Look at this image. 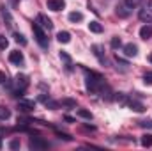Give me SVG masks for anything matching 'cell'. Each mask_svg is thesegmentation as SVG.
Listing matches in <instances>:
<instances>
[{
	"label": "cell",
	"instance_id": "21",
	"mask_svg": "<svg viewBox=\"0 0 152 151\" xmlns=\"http://www.w3.org/2000/svg\"><path fill=\"white\" fill-rule=\"evenodd\" d=\"M12 38H14V41H16V43H20L21 46H25V44H27V39H25V36H23V34L14 32V36H12Z\"/></svg>",
	"mask_w": 152,
	"mask_h": 151
},
{
	"label": "cell",
	"instance_id": "6",
	"mask_svg": "<svg viewBox=\"0 0 152 151\" xmlns=\"http://www.w3.org/2000/svg\"><path fill=\"white\" fill-rule=\"evenodd\" d=\"M36 23H37L41 29H44L46 32H50V30L53 29V23H51V20H50L46 14H37V21H36Z\"/></svg>",
	"mask_w": 152,
	"mask_h": 151
},
{
	"label": "cell",
	"instance_id": "25",
	"mask_svg": "<svg viewBox=\"0 0 152 151\" xmlns=\"http://www.w3.org/2000/svg\"><path fill=\"white\" fill-rule=\"evenodd\" d=\"M7 44H9V41L0 34V48H2V50H5V48H7Z\"/></svg>",
	"mask_w": 152,
	"mask_h": 151
},
{
	"label": "cell",
	"instance_id": "14",
	"mask_svg": "<svg viewBox=\"0 0 152 151\" xmlns=\"http://www.w3.org/2000/svg\"><path fill=\"white\" fill-rule=\"evenodd\" d=\"M126 105H127V107H131V109H133V110H136V112H143V110H145V107H143L142 103L134 101V100H127V101H126Z\"/></svg>",
	"mask_w": 152,
	"mask_h": 151
},
{
	"label": "cell",
	"instance_id": "10",
	"mask_svg": "<svg viewBox=\"0 0 152 151\" xmlns=\"http://www.w3.org/2000/svg\"><path fill=\"white\" fill-rule=\"evenodd\" d=\"M36 109V103L32 100H20V110L21 112H30Z\"/></svg>",
	"mask_w": 152,
	"mask_h": 151
},
{
	"label": "cell",
	"instance_id": "28",
	"mask_svg": "<svg viewBox=\"0 0 152 151\" xmlns=\"http://www.w3.org/2000/svg\"><path fill=\"white\" fill-rule=\"evenodd\" d=\"M9 148H11V150H18V148H20V141H12V142L9 144Z\"/></svg>",
	"mask_w": 152,
	"mask_h": 151
},
{
	"label": "cell",
	"instance_id": "30",
	"mask_svg": "<svg viewBox=\"0 0 152 151\" xmlns=\"http://www.w3.org/2000/svg\"><path fill=\"white\" fill-rule=\"evenodd\" d=\"M140 124H142V126H149V128H152V121H149V123L145 121V123H140Z\"/></svg>",
	"mask_w": 152,
	"mask_h": 151
},
{
	"label": "cell",
	"instance_id": "19",
	"mask_svg": "<svg viewBox=\"0 0 152 151\" xmlns=\"http://www.w3.org/2000/svg\"><path fill=\"white\" fill-rule=\"evenodd\" d=\"M81 20H83V14H81V13H78V11H73V13H69V21L76 23V21H81Z\"/></svg>",
	"mask_w": 152,
	"mask_h": 151
},
{
	"label": "cell",
	"instance_id": "8",
	"mask_svg": "<svg viewBox=\"0 0 152 151\" xmlns=\"http://www.w3.org/2000/svg\"><path fill=\"white\" fill-rule=\"evenodd\" d=\"M9 61H11L12 64L20 66V64H23V53H21L20 50H12V52L9 53Z\"/></svg>",
	"mask_w": 152,
	"mask_h": 151
},
{
	"label": "cell",
	"instance_id": "9",
	"mask_svg": "<svg viewBox=\"0 0 152 151\" xmlns=\"http://www.w3.org/2000/svg\"><path fill=\"white\" fill-rule=\"evenodd\" d=\"M46 5L51 11H62L66 7V2L64 0H46Z\"/></svg>",
	"mask_w": 152,
	"mask_h": 151
},
{
	"label": "cell",
	"instance_id": "4",
	"mask_svg": "<svg viewBox=\"0 0 152 151\" xmlns=\"http://www.w3.org/2000/svg\"><path fill=\"white\" fill-rule=\"evenodd\" d=\"M115 13H117V16H118V18H127V16L133 13V7L124 0V2H118V4H117Z\"/></svg>",
	"mask_w": 152,
	"mask_h": 151
},
{
	"label": "cell",
	"instance_id": "22",
	"mask_svg": "<svg viewBox=\"0 0 152 151\" xmlns=\"http://www.w3.org/2000/svg\"><path fill=\"white\" fill-rule=\"evenodd\" d=\"M78 115H80V117H83V119H88V121L92 119V114L88 112V110H83V109H80V110H78Z\"/></svg>",
	"mask_w": 152,
	"mask_h": 151
},
{
	"label": "cell",
	"instance_id": "7",
	"mask_svg": "<svg viewBox=\"0 0 152 151\" xmlns=\"http://www.w3.org/2000/svg\"><path fill=\"white\" fill-rule=\"evenodd\" d=\"M28 146H30L32 150H46V148H48V142L42 141L41 137H34V139H30Z\"/></svg>",
	"mask_w": 152,
	"mask_h": 151
},
{
	"label": "cell",
	"instance_id": "33",
	"mask_svg": "<svg viewBox=\"0 0 152 151\" xmlns=\"http://www.w3.org/2000/svg\"><path fill=\"white\" fill-rule=\"evenodd\" d=\"M0 148H2V139H0Z\"/></svg>",
	"mask_w": 152,
	"mask_h": 151
},
{
	"label": "cell",
	"instance_id": "16",
	"mask_svg": "<svg viewBox=\"0 0 152 151\" xmlns=\"http://www.w3.org/2000/svg\"><path fill=\"white\" fill-rule=\"evenodd\" d=\"M60 59L64 61V64H66V70H67V71H71V70H73V61H71V57H69L66 52H60Z\"/></svg>",
	"mask_w": 152,
	"mask_h": 151
},
{
	"label": "cell",
	"instance_id": "18",
	"mask_svg": "<svg viewBox=\"0 0 152 151\" xmlns=\"http://www.w3.org/2000/svg\"><path fill=\"white\" fill-rule=\"evenodd\" d=\"M9 117H11V110H9L7 107L0 105V119H2V121H7Z\"/></svg>",
	"mask_w": 152,
	"mask_h": 151
},
{
	"label": "cell",
	"instance_id": "12",
	"mask_svg": "<svg viewBox=\"0 0 152 151\" xmlns=\"http://www.w3.org/2000/svg\"><path fill=\"white\" fill-rule=\"evenodd\" d=\"M92 50H94V55L99 59V62H101V64H106V57L103 55V48H101L99 44H94V46H92Z\"/></svg>",
	"mask_w": 152,
	"mask_h": 151
},
{
	"label": "cell",
	"instance_id": "17",
	"mask_svg": "<svg viewBox=\"0 0 152 151\" xmlns=\"http://www.w3.org/2000/svg\"><path fill=\"white\" fill-rule=\"evenodd\" d=\"M57 39H58V43H64V44H66V43H69V41H71V34H69V32H66V30H62V32H58V34H57Z\"/></svg>",
	"mask_w": 152,
	"mask_h": 151
},
{
	"label": "cell",
	"instance_id": "3",
	"mask_svg": "<svg viewBox=\"0 0 152 151\" xmlns=\"http://www.w3.org/2000/svg\"><path fill=\"white\" fill-rule=\"evenodd\" d=\"M32 30H34L36 41H37L42 48H48V38H46V30H44V29H41L37 23H34V25H32Z\"/></svg>",
	"mask_w": 152,
	"mask_h": 151
},
{
	"label": "cell",
	"instance_id": "13",
	"mask_svg": "<svg viewBox=\"0 0 152 151\" xmlns=\"http://www.w3.org/2000/svg\"><path fill=\"white\" fill-rule=\"evenodd\" d=\"M140 38L145 39V41L152 38V27L151 25H143V27L140 29Z\"/></svg>",
	"mask_w": 152,
	"mask_h": 151
},
{
	"label": "cell",
	"instance_id": "24",
	"mask_svg": "<svg viewBox=\"0 0 152 151\" xmlns=\"http://www.w3.org/2000/svg\"><path fill=\"white\" fill-rule=\"evenodd\" d=\"M122 46V41H120V38H112V48H120Z\"/></svg>",
	"mask_w": 152,
	"mask_h": 151
},
{
	"label": "cell",
	"instance_id": "31",
	"mask_svg": "<svg viewBox=\"0 0 152 151\" xmlns=\"http://www.w3.org/2000/svg\"><path fill=\"white\" fill-rule=\"evenodd\" d=\"M149 61H151V62H152V53H151V55H149Z\"/></svg>",
	"mask_w": 152,
	"mask_h": 151
},
{
	"label": "cell",
	"instance_id": "11",
	"mask_svg": "<svg viewBox=\"0 0 152 151\" xmlns=\"http://www.w3.org/2000/svg\"><path fill=\"white\" fill-rule=\"evenodd\" d=\"M124 53H126V57H136L138 55V46L133 44V43H127L124 46Z\"/></svg>",
	"mask_w": 152,
	"mask_h": 151
},
{
	"label": "cell",
	"instance_id": "5",
	"mask_svg": "<svg viewBox=\"0 0 152 151\" xmlns=\"http://www.w3.org/2000/svg\"><path fill=\"white\" fill-rule=\"evenodd\" d=\"M140 20L145 23H152V0H149L142 9H140Z\"/></svg>",
	"mask_w": 152,
	"mask_h": 151
},
{
	"label": "cell",
	"instance_id": "2",
	"mask_svg": "<svg viewBox=\"0 0 152 151\" xmlns=\"http://www.w3.org/2000/svg\"><path fill=\"white\" fill-rule=\"evenodd\" d=\"M28 87V76L23 75V73H18L16 78H14V89H16V96L21 94L25 89Z\"/></svg>",
	"mask_w": 152,
	"mask_h": 151
},
{
	"label": "cell",
	"instance_id": "23",
	"mask_svg": "<svg viewBox=\"0 0 152 151\" xmlns=\"http://www.w3.org/2000/svg\"><path fill=\"white\" fill-rule=\"evenodd\" d=\"M62 105H66V107H76V100H71V98H64V100H62Z\"/></svg>",
	"mask_w": 152,
	"mask_h": 151
},
{
	"label": "cell",
	"instance_id": "1",
	"mask_svg": "<svg viewBox=\"0 0 152 151\" xmlns=\"http://www.w3.org/2000/svg\"><path fill=\"white\" fill-rule=\"evenodd\" d=\"M85 73H87V89L92 91V93H99V89L104 85V78L96 71L85 70Z\"/></svg>",
	"mask_w": 152,
	"mask_h": 151
},
{
	"label": "cell",
	"instance_id": "15",
	"mask_svg": "<svg viewBox=\"0 0 152 151\" xmlns=\"http://www.w3.org/2000/svg\"><path fill=\"white\" fill-rule=\"evenodd\" d=\"M88 30L94 32V34H101V32H103V25H101L99 21H90V23H88Z\"/></svg>",
	"mask_w": 152,
	"mask_h": 151
},
{
	"label": "cell",
	"instance_id": "20",
	"mask_svg": "<svg viewBox=\"0 0 152 151\" xmlns=\"http://www.w3.org/2000/svg\"><path fill=\"white\" fill-rule=\"evenodd\" d=\"M142 146L151 148L152 146V133H145V135H142Z\"/></svg>",
	"mask_w": 152,
	"mask_h": 151
},
{
	"label": "cell",
	"instance_id": "27",
	"mask_svg": "<svg viewBox=\"0 0 152 151\" xmlns=\"http://www.w3.org/2000/svg\"><path fill=\"white\" fill-rule=\"evenodd\" d=\"M126 2H127V4H129V5H131L133 9H134V7H138V5H140V4H142L143 0H126Z\"/></svg>",
	"mask_w": 152,
	"mask_h": 151
},
{
	"label": "cell",
	"instance_id": "26",
	"mask_svg": "<svg viewBox=\"0 0 152 151\" xmlns=\"http://www.w3.org/2000/svg\"><path fill=\"white\" fill-rule=\"evenodd\" d=\"M143 82H145L147 85H152V73H145V75H143Z\"/></svg>",
	"mask_w": 152,
	"mask_h": 151
},
{
	"label": "cell",
	"instance_id": "32",
	"mask_svg": "<svg viewBox=\"0 0 152 151\" xmlns=\"http://www.w3.org/2000/svg\"><path fill=\"white\" fill-rule=\"evenodd\" d=\"M12 4H18V0H12Z\"/></svg>",
	"mask_w": 152,
	"mask_h": 151
},
{
	"label": "cell",
	"instance_id": "29",
	"mask_svg": "<svg viewBox=\"0 0 152 151\" xmlns=\"http://www.w3.org/2000/svg\"><path fill=\"white\" fill-rule=\"evenodd\" d=\"M5 82H7V75L4 71H0V84H5Z\"/></svg>",
	"mask_w": 152,
	"mask_h": 151
}]
</instances>
